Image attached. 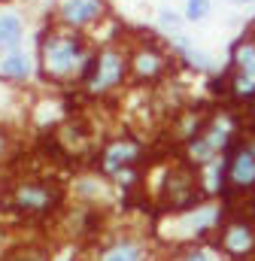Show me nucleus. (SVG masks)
<instances>
[{
	"mask_svg": "<svg viewBox=\"0 0 255 261\" xmlns=\"http://www.w3.org/2000/svg\"><path fill=\"white\" fill-rule=\"evenodd\" d=\"M219 249L228 255V258H249L255 255V222L252 219H231L222 225L219 231Z\"/></svg>",
	"mask_w": 255,
	"mask_h": 261,
	"instance_id": "nucleus-9",
	"label": "nucleus"
},
{
	"mask_svg": "<svg viewBox=\"0 0 255 261\" xmlns=\"http://www.w3.org/2000/svg\"><path fill=\"white\" fill-rule=\"evenodd\" d=\"M228 85H231V94H237L243 100L255 97V34H249V31L231 46Z\"/></svg>",
	"mask_w": 255,
	"mask_h": 261,
	"instance_id": "nucleus-5",
	"label": "nucleus"
},
{
	"mask_svg": "<svg viewBox=\"0 0 255 261\" xmlns=\"http://www.w3.org/2000/svg\"><path fill=\"white\" fill-rule=\"evenodd\" d=\"M9 200H12V210L21 213V216H43V213L58 206L61 192L52 189L49 182H18L12 189Z\"/></svg>",
	"mask_w": 255,
	"mask_h": 261,
	"instance_id": "nucleus-7",
	"label": "nucleus"
},
{
	"mask_svg": "<svg viewBox=\"0 0 255 261\" xmlns=\"http://www.w3.org/2000/svg\"><path fill=\"white\" fill-rule=\"evenodd\" d=\"M31 58L18 49V52H9V55H3V61H0V76L6 79V82H24L28 76H31Z\"/></svg>",
	"mask_w": 255,
	"mask_h": 261,
	"instance_id": "nucleus-13",
	"label": "nucleus"
},
{
	"mask_svg": "<svg viewBox=\"0 0 255 261\" xmlns=\"http://www.w3.org/2000/svg\"><path fill=\"white\" fill-rule=\"evenodd\" d=\"M6 149H9V137L0 130V155H6Z\"/></svg>",
	"mask_w": 255,
	"mask_h": 261,
	"instance_id": "nucleus-19",
	"label": "nucleus"
},
{
	"mask_svg": "<svg viewBox=\"0 0 255 261\" xmlns=\"http://www.w3.org/2000/svg\"><path fill=\"white\" fill-rule=\"evenodd\" d=\"M21 40H24V21H21V15L0 12V52L3 55L18 52L21 49Z\"/></svg>",
	"mask_w": 255,
	"mask_h": 261,
	"instance_id": "nucleus-12",
	"label": "nucleus"
},
{
	"mask_svg": "<svg viewBox=\"0 0 255 261\" xmlns=\"http://www.w3.org/2000/svg\"><path fill=\"white\" fill-rule=\"evenodd\" d=\"M140 152H143L140 140H134V137H116V140H110L100 149V158H97L100 161V170L110 173V176H119L125 167L140 161Z\"/></svg>",
	"mask_w": 255,
	"mask_h": 261,
	"instance_id": "nucleus-10",
	"label": "nucleus"
},
{
	"mask_svg": "<svg viewBox=\"0 0 255 261\" xmlns=\"http://www.w3.org/2000/svg\"><path fill=\"white\" fill-rule=\"evenodd\" d=\"M52 261H79L73 252H64V255H58V258H52Z\"/></svg>",
	"mask_w": 255,
	"mask_h": 261,
	"instance_id": "nucleus-20",
	"label": "nucleus"
},
{
	"mask_svg": "<svg viewBox=\"0 0 255 261\" xmlns=\"http://www.w3.org/2000/svg\"><path fill=\"white\" fill-rule=\"evenodd\" d=\"M207 12H210V0H186L183 18L186 21H200V18H207Z\"/></svg>",
	"mask_w": 255,
	"mask_h": 261,
	"instance_id": "nucleus-15",
	"label": "nucleus"
},
{
	"mask_svg": "<svg viewBox=\"0 0 255 261\" xmlns=\"http://www.w3.org/2000/svg\"><path fill=\"white\" fill-rule=\"evenodd\" d=\"M222 182L234 195H249L255 192V137H237L222 164Z\"/></svg>",
	"mask_w": 255,
	"mask_h": 261,
	"instance_id": "nucleus-4",
	"label": "nucleus"
},
{
	"mask_svg": "<svg viewBox=\"0 0 255 261\" xmlns=\"http://www.w3.org/2000/svg\"><path fill=\"white\" fill-rule=\"evenodd\" d=\"M37 49H40L37 73L49 85H64L70 79L82 82L85 67L94 55L79 34L64 31V28H43L37 34Z\"/></svg>",
	"mask_w": 255,
	"mask_h": 261,
	"instance_id": "nucleus-1",
	"label": "nucleus"
},
{
	"mask_svg": "<svg viewBox=\"0 0 255 261\" xmlns=\"http://www.w3.org/2000/svg\"><path fill=\"white\" fill-rule=\"evenodd\" d=\"M49 3H58V0H49Z\"/></svg>",
	"mask_w": 255,
	"mask_h": 261,
	"instance_id": "nucleus-22",
	"label": "nucleus"
},
{
	"mask_svg": "<svg viewBox=\"0 0 255 261\" xmlns=\"http://www.w3.org/2000/svg\"><path fill=\"white\" fill-rule=\"evenodd\" d=\"M6 107H9V94H6V91L0 88V116L6 113Z\"/></svg>",
	"mask_w": 255,
	"mask_h": 261,
	"instance_id": "nucleus-18",
	"label": "nucleus"
},
{
	"mask_svg": "<svg viewBox=\"0 0 255 261\" xmlns=\"http://www.w3.org/2000/svg\"><path fill=\"white\" fill-rule=\"evenodd\" d=\"M161 21H164V24H180V21H186V18L176 15L173 9H161Z\"/></svg>",
	"mask_w": 255,
	"mask_h": 261,
	"instance_id": "nucleus-17",
	"label": "nucleus"
},
{
	"mask_svg": "<svg viewBox=\"0 0 255 261\" xmlns=\"http://www.w3.org/2000/svg\"><path fill=\"white\" fill-rule=\"evenodd\" d=\"M97 261H149V249L137 237H116L100 249Z\"/></svg>",
	"mask_w": 255,
	"mask_h": 261,
	"instance_id": "nucleus-11",
	"label": "nucleus"
},
{
	"mask_svg": "<svg viewBox=\"0 0 255 261\" xmlns=\"http://www.w3.org/2000/svg\"><path fill=\"white\" fill-rule=\"evenodd\" d=\"M3 261H49V258H46V252L37 249V246H18V249H12Z\"/></svg>",
	"mask_w": 255,
	"mask_h": 261,
	"instance_id": "nucleus-14",
	"label": "nucleus"
},
{
	"mask_svg": "<svg viewBox=\"0 0 255 261\" xmlns=\"http://www.w3.org/2000/svg\"><path fill=\"white\" fill-rule=\"evenodd\" d=\"M128 61H131V55H125V49H119V46H104L100 52H94L85 67V76H82L85 91L107 94L116 85H122L128 76Z\"/></svg>",
	"mask_w": 255,
	"mask_h": 261,
	"instance_id": "nucleus-2",
	"label": "nucleus"
},
{
	"mask_svg": "<svg viewBox=\"0 0 255 261\" xmlns=\"http://www.w3.org/2000/svg\"><path fill=\"white\" fill-rule=\"evenodd\" d=\"M52 15L58 18L61 28L82 31V28H94L107 15V3L104 0H58Z\"/></svg>",
	"mask_w": 255,
	"mask_h": 261,
	"instance_id": "nucleus-8",
	"label": "nucleus"
},
{
	"mask_svg": "<svg viewBox=\"0 0 255 261\" xmlns=\"http://www.w3.org/2000/svg\"><path fill=\"white\" fill-rule=\"evenodd\" d=\"M234 3H252V0H234Z\"/></svg>",
	"mask_w": 255,
	"mask_h": 261,
	"instance_id": "nucleus-21",
	"label": "nucleus"
},
{
	"mask_svg": "<svg viewBox=\"0 0 255 261\" xmlns=\"http://www.w3.org/2000/svg\"><path fill=\"white\" fill-rule=\"evenodd\" d=\"M158 200L164 203V210H173V213H191L200 206L203 200V186L197 179V173L180 164V167H170L164 173V182H161V195Z\"/></svg>",
	"mask_w": 255,
	"mask_h": 261,
	"instance_id": "nucleus-3",
	"label": "nucleus"
},
{
	"mask_svg": "<svg viewBox=\"0 0 255 261\" xmlns=\"http://www.w3.org/2000/svg\"><path fill=\"white\" fill-rule=\"evenodd\" d=\"M183 261H213V258H210L207 249H189V252L183 255Z\"/></svg>",
	"mask_w": 255,
	"mask_h": 261,
	"instance_id": "nucleus-16",
	"label": "nucleus"
},
{
	"mask_svg": "<svg viewBox=\"0 0 255 261\" xmlns=\"http://www.w3.org/2000/svg\"><path fill=\"white\" fill-rule=\"evenodd\" d=\"M167 70H170V55L155 43H143L131 52L128 73L134 76L137 85H155L167 76Z\"/></svg>",
	"mask_w": 255,
	"mask_h": 261,
	"instance_id": "nucleus-6",
	"label": "nucleus"
}]
</instances>
